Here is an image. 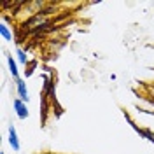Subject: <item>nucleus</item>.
Returning a JSON list of instances; mask_svg holds the SVG:
<instances>
[{
    "mask_svg": "<svg viewBox=\"0 0 154 154\" xmlns=\"http://www.w3.org/2000/svg\"><path fill=\"white\" fill-rule=\"evenodd\" d=\"M123 116H125V119L126 121H128V123H130V126H131V128H133L135 131H137V133H138V131H140V126L137 125V123H135L133 119H131V116L128 114V112H126V110H123Z\"/></svg>",
    "mask_w": 154,
    "mask_h": 154,
    "instance_id": "9",
    "label": "nucleus"
},
{
    "mask_svg": "<svg viewBox=\"0 0 154 154\" xmlns=\"http://www.w3.org/2000/svg\"><path fill=\"white\" fill-rule=\"evenodd\" d=\"M7 142H9L11 149H12L14 152H19V149H21V142H19L18 130H16V126L14 125H9V128H7Z\"/></svg>",
    "mask_w": 154,
    "mask_h": 154,
    "instance_id": "2",
    "label": "nucleus"
},
{
    "mask_svg": "<svg viewBox=\"0 0 154 154\" xmlns=\"http://www.w3.org/2000/svg\"><path fill=\"white\" fill-rule=\"evenodd\" d=\"M14 86H16V96H18L19 100H23L25 103H28L30 102V91H28V86H26V79H19L14 82Z\"/></svg>",
    "mask_w": 154,
    "mask_h": 154,
    "instance_id": "3",
    "label": "nucleus"
},
{
    "mask_svg": "<svg viewBox=\"0 0 154 154\" xmlns=\"http://www.w3.org/2000/svg\"><path fill=\"white\" fill-rule=\"evenodd\" d=\"M138 135H140L142 138H145L147 142H151V144L154 145V131L151 130V128H140Z\"/></svg>",
    "mask_w": 154,
    "mask_h": 154,
    "instance_id": "7",
    "label": "nucleus"
},
{
    "mask_svg": "<svg viewBox=\"0 0 154 154\" xmlns=\"http://www.w3.org/2000/svg\"><path fill=\"white\" fill-rule=\"evenodd\" d=\"M0 35H2V38H4L5 42H12V40H14V35H12V32H11L9 25H5V23L0 25Z\"/></svg>",
    "mask_w": 154,
    "mask_h": 154,
    "instance_id": "6",
    "label": "nucleus"
},
{
    "mask_svg": "<svg viewBox=\"0 0 154 154\" xmlns=\"http://www.w3.org/2000/svg\"><path fill=\"white\" fill-rule=\"evenodd\" d=\"M5 58H7V67H9V74L11 77L14 79V82L16 81H19L21 79V74H19V68H18V61H16V58L12 56V54H5Z\"/></svg>",
    "mask_w": 154,
    "mask_h": 154,
    "instance_id": "4",
    "label": "nucleus"
},
{
    "mask_svg": "<svg viewBox=\"0 0 154 154\" xmlns=\"http://www.w3.org/2000/svg\"><path fill=\"white\" fill-rule=\"evenodd\" d=\"M12 109H14V112L18 116L21 121H25V119H28L30 116V110H28V103H25L23 100H19L18 96L12 100Z\"/></svg>",
    "mask_w": 154,
    "mask_h": 154,
    "instance_id": "1",
    "label": "nucleus"
},
{
    "mask_svg": "<svg viewBox=\"0 0 154 154\" xmlns=\"http://www.w3.org/2000/svg\"><path fill=\"white\" fill-rule=\"evenodd\" d=\"M152 93H154V89H152Z\"/></svg>",
    "mask_w": 154,
    "mask_h": 154,
    "instance_id": "11",
    "label": "nucleus"
},
{
    "mask_svg": "<svg viewBox=\"0 0 154 154\" xmlns=\"http://www.w3.org/2000/svg\"><path fill=\"white\" fill-rule=\"evenodd\" d=\"M16 61H18L21 67H28L32 60H30L28 53H26L23 48H16Z\"/></svg>",
    "mask_w": 154,
    "mask_h": 154,
    "instance_id": "5",
    "label": "nucleus"
},
{
    "mask_svg": "<svg viewBox=\"0 0 154 154\" xmlns=\"http://www.w3.org/2000/svg\"><path fill=\"white\" fill-rule=\"evenodd\" d=\"M0 154H5V152H4V151H2V152H0Z\"/></svg>",
    "mask_w": 154,
    "mask_h": 154,
    "instance_id": "10",
    "label": "nucleus"
},
{
    "mask_svg": "<svg viewBox=\"0 0 154 154\" xmlns=\"http://www.w3.org/2000/svg\"><path fill=\"white\" fill-rule=\"evenodd\" d=\"M37 65H38L37 60H32V61H30V65L25 68V79H26V77H30L33 72H35V67H37Z\"/></svg>",
    "mask_w": 154,
    "mask_h": 154,
    "instance_id": "8",
    "label": "nucleus"
}]
</instances>
